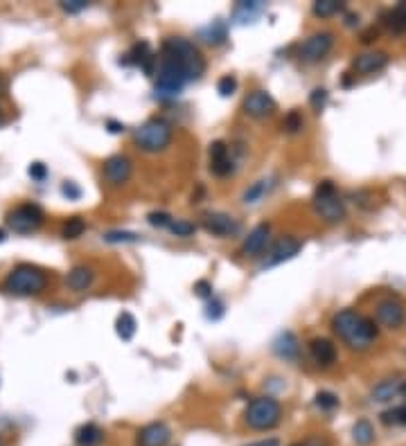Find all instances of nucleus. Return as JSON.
Returning a JSON list of instances; mask_svg holds the SVG:
<instances>
[{"label": "nucleus", "instance_id": "nucleus-1", "mask_svg": "<svg viewBox=\"0 0 406 446\" xmlns=\"http://www.w3.org/2000/svg\"><path fill=\"white\" fill-rule=\"evenodd\" d=\"M332 329H334L336 336L343 338L346 345L352 349H368L373 345V340L377 338V333H380L375 320L357 313L355 309H341L339 313H334V318H332Z\"/></svg>", "mask_w": 406, "mask_h": 446}, {"label": "nucleus", "instance_id": "nucleus-2", "mask_svg": "<svg viewBox=\"0 0 406 446\" xmlns=\"http://www.w3.org/2000/svg\"><path fill=\"white\" fill-rule=\"evenodd\" d=\"M45 286H48V273L32 264L14 266L3 280V291L12 295H39L45 291Z\"/></svg>", "mask_w": 406, "mask_h": 446}, {"label": "nucleus", "instance_id": "nucleus-3", "mask_svg": "<svg viewBox=\"0 0 406 446\" xmlns=\"http://www.w3.org/2000/svg\"><path fill=\"white\" fill-rule=\"evenodd\" d=\"M156 97L159 99H174L179 97L186 83L190 81L186 70L181 68V63L172 57L170 52L161 50V59H159V70H156Z\"/></svg>", "mask_w": 406, "mask_h": 446}, {"label": "nucleus", "instance_id": "nucleus-4", "mask_svg": "<svg viewBox=\"0 0 406 446\" xmlns=\"http://www.w3.org/2000/svg\"><path fill=\"white\" fill-rule=\"evenodd\" d=\"M172 124L163 117H149L133 131L136 147L145 154H161L172 144Z\"/></svg>", "mask_w": 406, "mask_h": 446}, {"label": "nucleus", "instance_id": "nucleus-5", "mask_svg": "<svg viewBox=\"0 0 406 446\" xmlns=\"http://www.w3.org/2000/svg\"><path fill=\"white\" fill-rule=\"evenodd\" d=\"M161 50L170 52L172 57L181 63V68L186 70L190 81L201 79V74L206 72V59H203L201 50L192 41L183 39V36H170V39H165Z\"/></svg>", "mask_w": 406, "mask_h": 446}, {"label": "nucleus", "instance_id": "nucleus-6", "mask_svg": "<svg viewBox=\"0 0 406 446\" xmlns=\"http://www.w3.org/2000/svg\"><path fill=\"white\" fill-rule=\"evenodd\" d=\"M282 420V406L273 397H255L244 411V422L253 431H271Z\"/></svg>", "mask_w": 406, "mask_h": 446}, {"label": "nucleus", "instance_id": "nucleus-7", "mask_svg": "<svg viewBox=\"0 0 406 446\" xmlns=\"http://www.w3.org/2000/svg\"><path fill=\"white\" fill-rule=\"evenodd\" d=\"M311 203L316 215L320 219H325L327 223H341L346 219V201L339 197L336 185L332 181H323L316 185Z\"/></svg>", "mask_w": 406, "mask_h": 446}, {"label": "nucleus", "instance_id": "nucleus-8", "mask_svg": "<svg viewBox=\"0 0 406 446\" xmlns=\"http://www.w3.org/2000/svg\"><path fill=\"white\" fill-rule=\"evenodd\" d=\"M43 219H45L43 210L36 206V203H21V206H16L7 215V226L14 232H18V235H27V232H34L36 228H41Z\"/></svg>", "mask_w": 406, "mask_h": 446}, {"label": "nucleus", "instance_id": "nucleus-9", "mask_svg": "<svg viewBox=\"0 0 406 446\" xmlns=\"http://www.w3.org/2000/svg\"><path fill=\"white\" fill-rule=\"evenodd\" d=\"M332 48H334V34L332 32H316L300 43L298 57L304 63H316L323 57H327Z\"/></svg>", "mask_w": 406, "mask_h": 446}, {"label": "nucleus", "instance_id": "nucleus-10", "mask_svg": "<svg viewBox=\"0 0 406 446\" xmlns=\"http://www.w3.org/2000/svg\"><path fill=\"white\" fill-rule=\"evenodd\" d=\"M102 172H104V179L108 185H113V188H120V185H124L129 179H131V172H133V163L131 158H127L122 154H115L104 160V167H102Z\"/></svg>", "mask_w": 406, "mask_h": 446}, {"label": "nucleus", "instance_id": "nucleus-11", "mask_svg": "<svg viewBox=\"0 0 406 446\" xmlns=\"http://www.w3.org/2000/svg\"><path fill=\"white\" fill-rule=\"evenodd\" d=\"M375 315H377V322H380L382 327H386V329H400V327H404V322H406L404 304L400 300H393V297H389V300H382L380 304H377Z\"/></svg>", "mask_w": 406, "mask_h": 446}, {"label": "nucleus", "instance_id": "nucleus-12", "mask_svg": "<svg viewBox=\"0 0 406 446\" xmlns=\"http://www.w3.org/2000/svg\"><path fill=\"white\" fill-rule=\"evenodd\" d=\"M300 250H302V241L300 239H296V237H282V239H278L271 246L269 257H266V262L262 264V268H271V266H278L282 262H289V259L296 257Z\"/></svg>", "mask_w": 406, "mask_h": 446}, {"label": "nucleus", "instance_id": "nucleus-13", "mask_svg": "<svg viewBox=\"0 0 406 446\" xmlns=\"http://www.w3.org/2000/svg\"><path fill=\"white\" fill-rule=\"evenodd\" d=\"M172 440V429L165 422L145 424L136 435V446H168Z\"/></svg>", "mask_w": 406, "mask_h": 446}, {"label": "nucleus", "instance_id": "nucleus-14", "mask_svg": "<svg viewBox=\"0 0 406 446\" xmlns=\"http://www.w3.org/2000/svg\"><path fill=\"white\" fill-rule=\"evenodd\" d=\"M244 113L253 119H264L275 113V99L266 90H253L244 99Z\"/></svg>", "mask_w": 406, "mask_h": 446}, {"label": "nucleus", "instance_id": "nucleus-15", "mask_svg": "<svg viewBox=\"0 0 406 446\" xmlns=\"http://www.w3.org/2000/svg\"><path fill=\"white\" fill-rule=\"evenodd\" d=\"M203 228L215 237H233L239 232V221L226 212H208L203 217Z\"/></svg>", "mask_w": 406, "mask_h": 446}, {"label": "nucleus", "instance_id": "nucleus-16", "mask_svg": "<svg viewBox=\"0 0 406 446\" xmlns=\"http://www.w3.org/2000/svg\"><path fill=\"white\" fill-rule=\"evenodd\" d=\"M269 241H271V226L269 223H257V226L248 232V237L244 239L242 255H246V257L262 255L266 246H269Z\"/></svg>", "mask_w": 406, "mask_h": 446}, {"label": "nucleus", "instance_id": "nucleus-17", "mask_svg": "<svg viewBox=\"0 0 406 446\" xmlns=\"http://www.w3.org/2000/svg\"><path fill=\"white\" fill-rule=\"evenodd\" d=\"M210 172L215 176H221V179L235 172V163L230 158V149L226 142L217 140L210 144Z\"/></svg>", "mask_w": 406, "mask_h": 446}, {"label": "nucleus", "instance_id": "nucleus-18", "mask_svg": "<svg viewBox=\"0 0 406 446\" xmlns=\"http://www.w3.org/2000/svg\"><path fill=\"white\" fill-rule=\"evenodd\" d=\"M309 354L314 358V363L320 365V367H330L336 363L339 358V352L336 345L327 338H311L309 340Z\"/></svg>", "mask_w": 406, "mask_h": 446}, {"label": "nucleus", "instance_id": "nucleus-19", "mask_svg": "<svg viewBox=\"0 0 406 446\" xmlns=\"http://www.w3.org/2000/svg\"><path fill=\"white\" fill-rule=\"evenodd\" d=\"M273 354L284 361H296L300 356V342L293 331H282L273 340Z\"/></svg>", "mask_w": 406, "mask_h": 446}, {"label": "nucleus", "instance_id": "nucleus-20", "mask_svg": "<svg viewBox=\"0 0 406 446\" xmlns=\"http://www.w3.org/2000/svg\"><path fill=\"white\" fill-rule=\"evenodd\" d=\"M389 66V54L386 52H364L355 59L352 68L359 74H373Z\"/></svg>", "mask_w": 406, "mask_h": 446}, {"label": "nucleus", "instance_id": "nucleus-21", "mask_svg": "<svg viewBox=\"0 0 406 446\" xmlns=\"http://www.w3.org/2000/svg\"><path fill=\"white\" fill-rule=\"evenodd\" d=\"M402 386L404 381H398V379H389V381H382V383H377L371 393V399L377 404H386V402H393L395 397L402 395Z\"/></svg>", "mask_w": 406, "mask_h": 446}, {"label": "nucleus", "instance_id": "nucleus-22", "mask_svg": "<svg viewBox=\"0 0 406 446\" xmlns=\"http://www.w3.org/2000/svg\"><path fill=\"white\" fill-rule=\"evenodd\" d=\"M95 280V273H93V268H88V266H75L72 271L68 273L66 277V284H68V289L72 291H86L90 284H93Z\"/></svg>", "mask_w": 406, "mask_h": 446}, {"label": "nucleus", "instance_id": "nucleus-23", "mask_svg": "<svg viewBox=\"0 0 406 446\" xmlns=\"http://www.w3.org/2000/svg\"><path fill=\"white\" fill-rule=\"evenodd\" d=\"M104 440V431L99 429L97 424L88 422V424H81L79 429L75 431V442L77 446H97Z\"/></svg>", "mask_w": 406, "mask_h": 446}, {"label": "nucleus", "instance_id": "nucleus-24", "mask_svg": "<svg viewBox=\"0 0 406 446\" xmlns=\"http://www.w3.org/2000/svg\"><path fill=\"white\" fill-rule=\"evenodd\" d=\"M199 36L208 45H221L226 41V36H228V27H226L224 21H212L208 27H203V30L199 32Z\"/></svg>", "mask_w": 406, "mask_h": 446}, {"label": "nucleus", "instance_id": "nucleus-25", "mask_svg": "<svg viewBox=\"0 0 406 446\" xmlns=\"http://www.w3.org/2000/svg\"><path fill=\"white\" fill-rule=\"evenodd\" d=\"M273 185L275 183L271 179H260L257 183H253L251 188L244 192V203H251V206H253V203H260L266 194L273 190Z\"/></svg>", "mask_w": 406, "mask_h": 446}, {"label": "nucleus", "instance_id": "nucleus-26", "mask_svg": "<svg viewBox=\"0 0 406 446\" xmlns=\"http://www.w3.org/2000/svg\"><path fill=\"white\" fill-rule=\"evenodd\" d=\"M352 440L357 446H371L375 442V429L368 420H359L352 426Z\"/></svg>", "mask_w": 406, "mask_h": 446}, {"label": "nucleus", "instance_id": "nucleus-27", "mask_svg": "<svg viewBox=\"0 0 406 446\" xmlns=\"http://www.w3.org/2000/svg\"><path fill=\"white\" fill-rule=\"evenodd\" d=\"M136 329H138V322L136 318L129 311H122L117 315V320H115V331H117V336L122 338V340H131L136 336Z\"/></svg>", "mask_w": 406, "mask_h": 446}, {"label": "nucleus", "instance_id": "nucleus-28", "mask_svg": "<svg viewBox=\"0 0 406 446\" xmlns=\"http://www.w3.org/2000/svg\"><path fill=\"white\" fill-rule=\"evenodd\" d=\"M384 18H386V25H389L395 34L406 32V3L395 5V7H393L391 12L386 14Z\"/></svg>", "mask_w": 406, "mask_h": 446}, {"label": "nucleus", "instance_id": "nucleus-29", "mask_svg": "<svg viewBox=\"0 0 406 446\" xmlns=\"http://www.w3.org/2000/svg\"><path fill=\"white\" fill-rule=\"evenodd\" d=\"M341 9H343V3H339V0H316L311 12L318 18H332L334 14H339Z\"/></svg>", "mask_w": 406, "mask_h": 446}, {"label": "nucleus", "instance_id": "nucleus-30", "mask_svg": "<svg viewBox=\"0 0 406 446\" xmlns=\"http://www.w3.org/2000/svg\"><path fill=\"white\" fill-rule=\"evenodd\" d=\"M86 232V221L81 217H70L66 223L61 226V237L63 239H77Z\"/></svg>", "mask_w": 406, "mask_h": 446}, {"label": "nucleus", "instance_id": "nucleus-31", "mask_svg": "<svg viewBox=\"0 0 406 446\" xmlns=\"http://www.w3.org/2000/svg\"><path fill=\"white\" fill-rule=\"evenodd\" d=\"M262 9L264 5L262 3H239L237 9H235V18H237V23H248V18H257L262 14Z\"/></svg>", "mask_w": 406, "mask_h": 446}, {"label": "nucleus", "instance_id": "nucleus-32", "mask_svg": "<svg viewBox=\"0 0 406 446\" xmlns=\"http://www.w3.org/2000/svg\"><path fill=\"white\" fill-rule=\"evenodd\" d=\"M302 126H304L302 113H300V110H296V108L289 110V113L284 115V119H282V129H284L287 133H291V135H293V133H300Z\"/></svg>", "mask_w": 406, "mask_h": 446}, {"label": "nucleus", "instance_id": "nucleus-33", "mask_svg": "<svg viewBox=\"0 0 406 446\" xmlns=\"http://www.w3.org/2000/svg\"><path fill=\"white\" fill-rule=\"evenodd\" d=\"M314 404H316V408H320V411H334V408H339V397L334 393H330V390H320V393H316V397H314Z\"/></svg>", "mask_w": 406, "mask_h": 446}, {"label": "nucleus", "instance_id": "nucleus-34", "mask_svg": "<svg viewBox=\"0 0 406 446\" xmlns=\"http://www.w3.org/2000/svg\"><path fill=\"white\" fill-rule=\"evenodd\" d=\"M382 422L384 424H395V426H406V404L404 406H395L391 411L382 413Z\"/></svg>", "mask_w": 406, "mask_h": 446}, {"label": "nucleus", "instance_id": "nucleus-35", "mask_svg": "<svg viewBox=\"0 0 406 446\" xmlns=\"http://www.w3.org/2000/svg\"><path fill=\"white\" fill-rule=\"evenodd\" d=\"M140 239L136 235V232H127V230H111L104 235V241L108 244H136V241Z\"/></svg>", "mask_w": 406, "mask_h": 446}, {"label": "nucleus", "instance_id": "nucleus-36", "mask_svg": "<svg viewBox=\"0 0 406 446\" xmlns=\"http://www.w3.org/2000/svg\"><path fill=\"white\" fill-rule=\"evenodd\" d=\"M170 230H172V235H177V237H192L197 232V226H195V223H190V221L174 219Z\"/></svg>", "mask_w": 406, "mask_h": 446}, {"label": "nucleus", "instance_id": "nucleus-37", "mask_svg": "<svg viewBox=\"0 0 406 446\" xmlns=\"http://www.w3.org/2000/svg\"><path fill=\"white\" fill-rule=\"evenodd\" d=\"M147 221H149L152 228H170L174 223V217L168 215V212H149V215H147Z\"/></svg>", "mask_w": 406, "mask_h": 446}, {"label": "nucleus", "instance_id": "nucleus-38", "mask_svg": "<svg viewBox=\"0 0 406 446\" xmlns=\"http://www.w3.org/2000/svg\"><path fill=\"white\" fill-rule=\"evenodd\" d=\"M217 90H219L221 97H230L237 90V79L233 77V74H226V77H221L217 81Z\"/></svg>", "mask_w": 406, "mask_h": 446}, {"label": "nucleus", "instance_id": "nucleus-39", "mask_svg": "<svg viewBox=\"0 0 406 446\" xmlns=\"http://www.w3.org/2000/svg\"><path fill=\"white\" fill-rule=\"evenodd\" d=\"M325 101H327V90L325 88H316V90H311V95H309V104L311 108L316 110V113H320L323 108H325Z\"/></svg>", "mask_w": 406, "mask_h": 446}, {"label": "nucleus", "instance_id": "nucleus-40", "mask_svg": "<svg viewBox=\"0 0 406 446\" xmlns=\"http://www.w3.org/2000/svg\"><path fill=\"white\" fill-rule=\"evenodd\" d=\"M86 7H88L86 0H63V3H61V9H63V12H68V14L84 12Z\"/></svg>", "mask_w": 406, "mask_h": 446}, {"label": "nucleus", "instance_id": "nucleus-41", "mask_svg": "<svg viewBox=\"0 0 406 446\" xmlns=\"http://www.w3.org/2000/svg\"><path fill=\"white\" fill-rule=\"evenodd\" d=\"M206 315H208L210 320H219L221 315H224V304H221L219 300H215V297H212L210 304H208V311H206Z\"/></svg>", "mask_w": 406, "mask_h": 446}, {"label": "nucleus", "instance_id": "nucleus-42", "mask_svg": "<svg viewBox=\"0 0 406 446\" xmlns=\"http://www.w3.org/2000/svg\"><path fill=\"white\" fill-rule=\"evenodd\" d=\"M27 172H30V176H32L34 181L41 183V181H45V176H48V167H45L43 163H32Z\"/></svg>", "mask_w": 406, "mask_h": 446}, {"label": "nucleus", "instance_id": "nucleus-43", "mask_svg": "<svg viewBox=\"0 0 406 446\" xmlns=\"http://www.w3.org/2000/svg\"><path fill=\"white\" fill-rule=\"evenodd\" d=\"M195 291L199 297H203V300H212V284L208 280H199L195 284Z\"/></svg>", "mask_w": 406, "mask_h": 446}, {"label": "nucleus", "instance_id": "nucleus-44", "mask_svg": "<svg viewBox=\"0 0 406 446\" xmlns=\"http://www.w3.org/2000/svg\"><path fill=\"white\" fill-rule=\"evenodd\" d=\"M61 192L66 194L68 199H79L81 197V190L77 188L75 183H63V188H61Z\"/></svg>", "mask_w": 406, "mask_h": 446}, {"label": "nucleus", "instance_id": "nucleus-45", "mask_svg": "<svg viewBox=\"0 0 406 446\" xmlns=\"http://www.w3.org/2000/svg\"><path fill=\"white\" fill-rule=\"evenodd\" d=\"M291 446H327V442L320 440V438H307V440L296 442V444H291Z\"/></svg>", "mask_w": 406, "mask_h": 446}, {"label": "nucleus", "instance_id": "nucleus-46", "mask_svg": "<svg viewBox=\"0 0 406 446\" xmlns=\"http://www.w3.org/2000/svg\"><path fill=\"white\" fill-rule=\"evenodd\" d=\"M106 129H108L111 133H124V124L115 122V119H108V122H106Z\"/></svg>", "mask_w": 406, "mask_h": 446}, {"label": "nucleus", "instance_id": "nucleus-47", "mask_svg": "<svg viewBox=\"0 0 406 446\" xmlns=\"http://www.w3.org/2000/svg\"><path fill=\"white\" fill-rule=\"evenodd\" d=\"M248 446H280V442L271 438V440H262V442H253V444H248Z\"/></svg>", "mask_w": 406, "mask_h": 446}, {"label": "nucleus", "instance_id": "nucleus-48", "mask_svg": "<svg viewBox=\"0 0 406 446\" xmlns=\"http://www.w3.org/2000/svg\"><path fill=\"white\" fill-rule=\"evenodd\" d=\"M346 23H348L350 27L357 25V23H359V16H355V14H348V16H346Z\"/></svg>", "mask_w": 406, "mask_h": 446}, {"label": "nucleus", "instance_id": "nucleus-49", "mask_svg": "<svg viewBox=\"0 0 406 446\" xmlns=\"http://www.w3.org/2000/svg\"><path fill=\"white\" fill-rule=\"evenodd\" d=\"M402 397H406V381H404V386H402Z\"/></svg>", "mask_w": 406, "mask_h": 446}, {"label": "nucleus", "instance_id": "nucleus-50", "mask_svg": "<svg viewBox=\"0 0 406 446\" xmlns=\"http://www.w3.org/2000/svg\"><path fill=\"white\" fill-rule=\"evenodd\" d=\"M3 239H5V232H3V230H0V241H3Z\"/></svg>", "mask_w": 406, "mask_h": 446}, {"label": "nucleus", "instance_id": "nucleus-51", "mask_svg": "<svg viewBox=\"0 0 406 446\" xmlns=\"http://www.w3.org/2000/svg\"><path fill=\"white\" fill-rule=\"evenodd\" d=\"M0 122H3V110H0Z\"/></svg>", "mask_w": 406, "mask_h": 446}, {"label": "nucleus", "instance_id": "nucleus-52", "mask_svg": "<svg viewBox=\"0 0 406 446\" xmlns=\"http://www.w3.org/2000/svg\"><path fill=\"white\" fill-rule=\"evenodd\" d=\"M0 446H5V444H3V440H0Z\"/></svg>", "mask_w": 406, "mask_h": 446}]
</instances>
